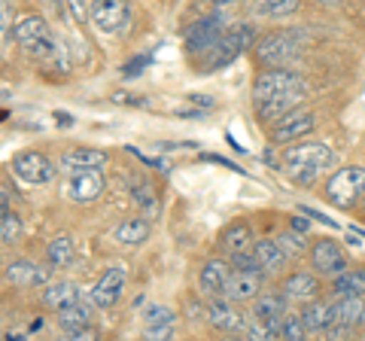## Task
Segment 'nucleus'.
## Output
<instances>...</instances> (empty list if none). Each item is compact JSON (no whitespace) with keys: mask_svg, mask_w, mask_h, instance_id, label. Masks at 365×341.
Listing matches in <instances>:
<instances>
[{"mask_svg":"<svg viewBox=\"0 0 365 341\" xmlns=\"http://www.w3.org/2000/svg\"><path fill=\"white\" fill-rule=\"evenodd\" d=\"M332 162H335V150L329 143H317V141L295 143L289 150H283L280 156L283 174L299 186H311L323 170L332 168Z\"/></svg>","mask_w":365,"mask_h":341,"instance_id":"nucleus-1","label":"nucleus"},{"mask_svg":"<svg viewBox=\"0 0 365 341\" xmlns=\"http://www.w3.org/2000/svg\"><path fill=\"white\" fill-rule=\"evenodd\" d=\"M253 49L259 55V61H265L268 67H287L302 55L304 34L302 31H274V34H265Z\"/></svg>","mask_w":365,"mask_h":341,"instance_id":"nucleus-2","label":"nucleus"},{"mask_svg":"<svg viewBox=\"0 0 365 341\" xmlns=\"http://www.w3.org/2000/svg\"><path fill=\"white\" fill-rule=\"evenodd\" d=\"M88 21L101 34H125L134 25V6L131 0H91L88 4Z\"/></svg>","mask_w":365,"mask_h":341,"instance_id":"nucleus-3","label":"nucleus"},{"mask_svg":"<svg viewBox=\"0 0 365 341\" xmlns=\"http://www.w3.org/2000/svg\"><path fill=\"white\" fill-rule=\"evenodd\" d=\"M256 46V31L250 25H232L225 28V34L220 37V43L207 52V67L210 71H220V67H228L232 61H237L241 55Z\"/></svg>","mask_w":365,"mask_h":341,"instance_id":"nucleus-4","label":"nucleus"},{"mask_svg":"<svg viewBox=\"0 0 365 341\" xmlns=\"http://www.w3.org/2000/svg\"><path fill=\"white\" fill-rule=\"evenodd\" d=\"M365 195V168L350 165V168H338L332 177L326 180V198L335 208H353L359 198Z\"/></svg>","mask_w":365,"mask_h":341,"instance_id":"nucleus-5","label":"nucleus"},{"mask_svg":"<svg viewBox=\"0 0 365 341\" xmlns=\"http://www.w3.org/2000/svg\"><path fill=\"white\" fill-rule=\"evenodd\" d=\"M9 168H13V174L28 186H46V183L55 180V174H58V168L52 165V158L46 153H37V150L16 153Z\"/></svg>","mask_w":365,"mask_h":341,"instance_id":"nucleus-6","label":"nucleus"},{"mask_svg":"<svg viewBox=\"0 0 365 341\" xmlns=\"http://www.w3.org/2000/svg\"><path fill=\"white\" fill-rule=\"evenodd\" d=\"M295 88H307L299 73L287 71V67H271V71L256 76V83H253V104H265V101L277 98L283 92H295Z\"/></svg>","mask_w":365,"mask_h":341,"instance_id":"nucleus-7","label":"nucleus"},{"mask_svg":"<svg viewBox=\"0 0 365 341\" xmlns=\"http://www.w3.org/2000/svg\"><path fill=\"white\" fill-rule=\"evenodd\" d=\"M13 37H16V43H19L21 49L40 55V58H46V55H49V49L55 46V43H58V40L52 37L49 25H46L40 16H25V19H19V25L13 28Z\"/></svg>","mask_w":365,"mask_h":341,"instance_id":"nucleus-8","label":"nucleus"},{"mask_svg":"<svg viewBox=\"0 0 365 341\" xmlns=\"http://www.w3.org/2000/svg\"><path fill=\"white\" fill-rule=\"evenodd\" d=\"M67 198L76 201V204H91L101 198L104 192V174L101 168H76V170H67Z\"/></svg>","mask_w":365,"mask_h":341,"instance_id":"nucleus-9","label":"nucleus"},{"mask_svg":"<svg viewBox=\"0 0 365 341\" xmlns=\"http://www.w3.org/2000/svg\"><path fill=\"white\" fill-rule=\"evenodd\" d=\"M311 268L317 271V275L323 278H338L341 271H347V256L344 250H341L332 238H319V241H314L311 247Z\"/></svg>","mask_w":365,"mask_h":341,"instance_id":"nucleus-10","label":"nucleus"},{"mask_svg":"<svg viewBox=\"0 0 365 341\" xmlns=\"http://www.w3.org/2000/svg\"><path fill=\"white\" fill-rule=\"evenodd\" d=\"M125 283H128V271H125V265H110L104 275L98 278L95 287H91V302H95V308L110 311L113 305L122 299Z\"/></svg>","mask_w":365,"mask_h":341,"instance_id":"nucleus-11","label":"nucleus"},{"mask_svg":"<svg viewBox=\"0 0 365 341\" xmlns=\"http://www.w3.org/2000/svg\"><path fill=\"white\" fill-rule=\"evenodd\" d=\"M204 317H207V323L213 329H220L225 335H244V329H247V320L235 311L228 295H213L207 302V308H204Z\"/></svg>","mask_w":365,"mask_h":341,"instance_id":"nucleus-12","label":"nucleus"},{"mask_svg":"<svg viewBox=\"0 0 365 341\" xmlns=\"http://www.w3.org/2000/svg\"><path fill=\"white\" fill-rule=\"evenodd\" d=\"M225 34L222 28V19L216 16H207V19H198L195 25H192L186 31V52L189 55H201V52H210L216 43H220V37Z\"/></svg>","mask_w":365,"mask_h":341,"instance_id":"nucleus-13","label":"nucleus"},{"mask_svg":"<svg viewBox=\"0 0 365 341\" xmlns=\"http://www.w3.org/2000/svg\"><path fill=\"white\" fill-rule=\"evenodd\" d=\"M4 280L16 290H34V287H46L49 283V268H43L28 259H13L4 268Z\"/></svg>","mask_w":365,"mask_h":341,"instance_id":"nucleus-14","label":"nucleus"},{"mask_svg":"<svg viewBox=\"0 0 365 341\" xmlns=\"http://www.w3.org/2000/svg\"><path fill=\"white\" fill-rule=\"evenodd\" d=\"M317 128V116L311 110H292L287 116H280L277 128H274V143H292L302 141L304 134H311Z\"/></svg>","mask_w":365,"mask_h":341,"instance_id":"nucleus-15","label":"nucleus"},{"mask_svg":"<svg viewBox=\"0 0 365 341\" xmlns=\"http://www.w3.org/2000/svg\"><path fill=\"white\" fill-rule=\"evenodd\" d=\"M280 290H283V295H287L289 302H314L317 295H319V278H317V271H304V268H295V271H289L287 278H283V283H280Z\"/></svg>","mask_w":365,"mask_h":341,"instance_id":"nucleus-16","label":"nucleus"},{"mask_svg":"<svg viewBox=\"0 0 365 341\" xmlns=\"http://www.w3.org/2000/svg\"><path fill=\"white\" fill-rule=\"evenodd\" d=\"M262 278H265V271H259V268H232L225 295L232 302H250V299H256V295L262 292Z\"/></svg>","mask_w":365,"mask_h":341,"instance_id":"nucleus-17","label":"nucleus"},{"mask_svg":"<svg viewBox=\"0 0 365 341\" xmlns=\"http://www.w3.org/2000/svg\"><path fill=\"white\" fill-rule=\"evenodd\" d=\"M253 256L259 268L265 271V275H280L283 268H287L289 263V253L283 250V244L277 241V238H262V241L253 244Z\"/></svg>","mask_w":365,"mask_h":341,"instance_id":"nucleus-18","label":"nucleus"},{"mask_svg":"<svg viewBox=\"0 0 365 341\" xmlns=\"http://www.w3.org/2000/svg\"><path fill=\"white\" fill-rule=\"evenodd\" d=\"M253 302H256L253 305V317H256V320L280 329L283 317H287V295H283V292H259Z\"/></svg>","mask_w":365,"mask_h":341,"instance_id":"nucleus-19","label":"nucleus"},{"mask_svg":"<svg viewBox=\"0 0 365 341\" xmlns=\"http://www.w3.org/2000/svg\"><path fill=\"white\" fill-rule=\"evenodd\" d=\"M228 265L222 263V259H207V263L201 265V271H198V290L204 292V295H225V287H228Z\"/></svg>","mask_w":365,"mask_h":341,"instance_id":"nucleus-20","label":"nucleus"},{"mask_svg":"<svg viewBox=\"0 0 365 341\" xmlns=\"http://www.w3.org/2000/svg\"><path fill=\"white\" fill-rule=\"evenodd\" d=\"M302 320H304V326L311 329V332H319V335H323L329 326L338 323L335 302H323V299L307 302V305H304V311H302Z\"/></svg>","mask_w":365,"mask_h":341,"instance_id":"nucleus-21","label":"nucleus"},{"mask_svg":"<svg viewBox=\"0 0 365 341\" xmlns=\"http://www.w3.org/2000/svg\"><path fill=\"white\" fill-rule=\"evenodd\" d=\"M253 229L247 223H232L228 229H222L220 235V247L225 256H241V253H250L253 250Z\"/></svg>","mask_w":365,"mask_h":341,"instance_id":"nucleus-22","label":"nucleus"},{"mask_svg":"<svg viewBox=\"0 0 365 341\" xmlns=\"http://www.w3.org/2000/svg\"><path fill=\"white\" fill-rule=\"evenodd\" d=\"M150 235H153L150 220H143V217H128V220H122V223L116 225V232H113V241L122 244V247H140L143 241H150Z\"/></svg>","mask_w":365,"mask_h":341,"instance_id":"nucleus-23","label":"nucleus"},{"mask_svg":"<svg viewBox=\"0 0 365 341\" xmlns=\"http://www.w3.org/2000/svg\"><path fill=\"white\" fill-rule=\"evenodd\" d=\"M304 95H307V88L283 92V95H277V98L265 101V104H256V110H259V116H262V119H280V116H287V113L299 110V104L304 101Z\"/></svg>","mask_w":365,"mask_h":341,"instance_id":"nucleus-24","label":"nucleus"},{"mask_svg":"<svg viewBox=\"0 0 365 341\" xmlns=\"http://www.w3.org/2000/svg\"><path fill=\"white\" fill-rule=\"evenodd\" d=\"M107 153L104 150H95V146H71L64 156H61V165L64 170H76V168H104L107 165Z\"/></svg>","mask_w":365,"mask_h":341,"instance_id":"nucleus-25","label":"nucleus"},{"mask_svg":"<svg viewBox=\"0 0 365 341\" xmlns=\"http://www.w3.org/2000/svg\"><path fill=\"white\" fill-rule=\"evenodd\" d=\"M43 302H46V308H52V311L71 308V305H76V302H79V287H76V283H71V280L46 283Z\"/></svg>","mask_w":365,"mask_h":341,"instance_id":"nucleus-26","label":"nucleus"},{"mask_svg":"<svg viewBox=\"0 0 365 341\" xmlns=\"http://www.w3.org/2000/svg\"><path fill=\"white\" fill-rule=\"evenodd\" d=\"M91 295H88V302H76V305H71V308H61L58 311V326H61V332H67V335H73V332H79V329H86L88 326V320H91Z\"/></svg>","mask_w":365,"mask_h":341,"instance_id":"nucleus-27","label":"nucleus"},{"mask_svg":"<svg viewBox=\"0 0 365 341\" xmlns=\"http://www.w3.org/2000/svg\"><path fill=\"white\" fill-rule=\"evenodd\" d=\"M302 6V0H250V13L259 19H287Z\"/></svg>","mask_w":365,"mask_h":341,"instance_id":"nucleus-28","label":"nucleus"},{"mask_svg":"<svg viewBox=\"0 0 365 341\" xmlns=\"http://www.w3.org/2000/svg\"><path fill=\"white\" fill-rule=\"evenodd\" d=\"M335 311H338L341 323L362 326L365 323V295H338Z\"/></svg>","mask_w":365,"mask_h":341,"instance_id":"nucleus-29","label":"nucleus"},{"mask_svg":"<svg viewBox=\"0 0 365 341\" xmlns=\"http://www.w3.org/2000/svg\"><path fill=\"white\" fill-rule=\"evenodd\" d=\"M335 295H365V268H347L338 278H332Z\"/></svg>","mask_w":365,"mask_h":341,"instance_id":"nucleus-30","label":"nucleus"},{"mask_svg":"<svg viewBox=\"0 0 365 341\" xmlns=\"http://www.w3.org/2000/svg\"><path fill=\"white\" fill-rule=\"evenodd\" d=\"M73 256H76V250H73V241H71L67 235H58L55 241H49V247H46V259H49V265H52V268L71 265V263H73Z\"/></svg>","mask_w":365,"mask_h":341,"instance_id":"nucleus-31","label":"nucleus"},{"mask_svg":"<svg viewBox=\"0 0 365 341\" xmlns=\"http://www.w3.org/2000/svg\"><path fill=\"white\" fill-rule=\"evenodd\" d=\"M131 198H134L137 208L143 210V217H155L158 201H155V192H153V186L146 183V180H134L131 183Z\"/></svg>","mask_w":365,"mask_h":341,"instance_id":"nucleus-32","label":"nucleus"},{"mask_svg":"<svg viewBox=\"0 0 365 341\" xmlns=\"http://www.w3.org/2000/svg\"><path fill=\"white\" fill-rule=\"evenodd\" d=\"M280 338H287V341H302L307 332H311V329L304 326V320H302V314H287L283 317V323H280Z\"/></svg>","mask_w":365,"mask_h":341,"instance_id":"nucleus-33","label":"nucleus"},{"mask_svg":"<svg viewBox=\"0 0 365 341\" xmlns=\"http://www.w3.org/2000/svg\"><path fill=\"white\" fill-rule=\"evenodd\" d=\"M19 235H21V220L13 210H4V217H0V241L13 244V241H19Z\"/></svg>","mask_w":365,"mask_h":341,"instance_id":"nucleus-34","label":"nucleus"},{"mask_svg":"<svg viewBox=\"0 0 365 341\" xmlns=\"http://www.w3.org/2000/svg\"><path fill=\"white\" fill-rule=\"evenodd\" d=\"M244 338H259V341H265V338H280L277 335V329H274V326H268V323H262V320H256V317H253V320H250L247 323V329H244Z\"/></svg>","mask_w":365,"mask_h":341,"instance_id":"nucleus-35","label":"nucleus"},{"mask_svg":"<svg viewBox=\"0 0 365 341\" xmlns=\"http://www.w3.org/2000/svg\"><path fill=\"white\" fill-rule=\"evenodd\" d=\"M0 31H4V46H9V31H13V0H0Z\"/></svg>","mask_w":365,"mask_h":341,"instance_id":"nucleus-36","label":"nucleus"},{"mask_svg":"<svg viewBox=\"0 0 365 341\" xmlns=\"http://www.w3.org/2000/svg\"><path fill=\"white\" fill-rule=\"evenodd\" d=\"M67 9H71L73 21H79V25H86L88 21V9H86V0H64Z\"/></svg>","mask_w":365,"mask_h":341,"instance_id":"nucleus-37","label":"nucleus"},{"mask_svg":"<svg viewBox=\"0 0 365 341\" xmlns=\"http://www.w3.org/2000/svg\"><path fill=\"white\" fill-rule=\"evenodd\" d=\"M353 329H356V326H350V323H341V320H338V323L329 326L323 335H326V338H335V341H341V338H347V335L353 332Z\"/></svg>","mask_w":365,"mask_h":341,"instance_id":"nucleus-38","label":"nucleus"},{"mask_svg":"<svg viewBox=\"0 0 365 341\" xmlns=\"http://www.w3.org/2000/svg\"><path fill=\"white\" fill-rule=\"evenodd\" d=\"M277 241L283 244V250H287L289 256H299L302 250H304V244H302V241H299V238H295V235H283V238H277Z\"/></svg>","mask_w":365,"mask_h":341,"instance_id":"nucleus-39","label":"nucleus"},{"mask_svg":"<svg viewBox=\"0 0 365 341\" xmlns=\"http://www.w3.org/2000/svg\"><path fill=\"white\" fill-rule=\"evenodd\" d=\"M153 58H150V55H143V58H137V61H131L128 67H125V76H137V73H140V67L143 64H150Z\"/></svg>","mask_w":365,"mask_h":341,"instance_id":"nucleus-40","label":"nucleus"},{"mask_svg":"<svg viewBox=\"0 0 365 341\" xmlns=\"http://www.w3.org/2000/svg\"><path fill=\"white\" fill-rule=\"evenodd\" d=\"M292 225H295V232H307V225H311V223H307V220H295Z\"/></svg>","mask_w":365,"mask_h":341,"instance_id":"nucleus-41","label":"nucleus"},{"mask_svg":"<svg viewBox=\"0 0 365 341\" xmlns=\"http://www.w3.org/2000/svg\"><path fill=\"white\" fill-rule=\"evenodd\" d=\"M213 4H222L225 6V4H235V0H213Z\"/></svg>","mask_w":365,"mask_h":341,"instance_id":"nucleus-42","label":"nucleus"}]
</instances>
